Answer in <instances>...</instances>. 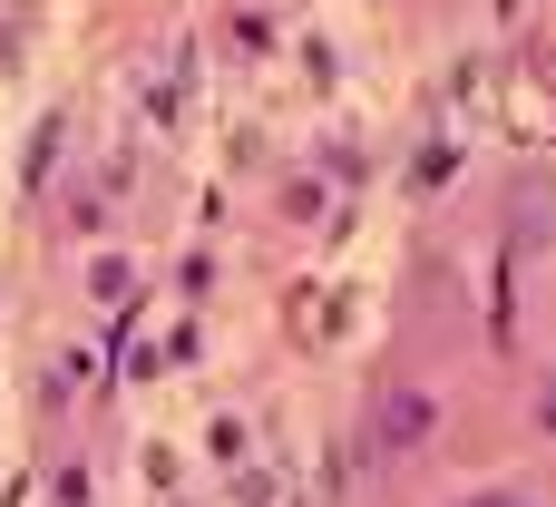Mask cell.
<instances>
[{
	"label": "cell",
	"mask_w": 556,
	"mask_h": 507,
	"mask_svg": "<svg viewBox=\"0 0 556 507\" xmlns=\"http://www.w3.org/2000/svg\"><path fill=\"white\" fill-rule=\"evenodd\" d=\"M459 507H538V498H518V489H479V498H459Z\"/></svg>",
	"instance_id": "1"
}]
</instances>
